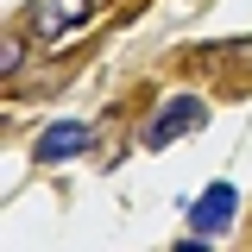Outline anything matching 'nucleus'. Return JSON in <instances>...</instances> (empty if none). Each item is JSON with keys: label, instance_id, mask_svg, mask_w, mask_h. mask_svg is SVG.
Here are the masks:
<instances>
[{"label": "nucleus", "instance_id": "nucleus-1", "mask_svg": "<svg viewBox=\"0 0 252 252\" xmlns=\"http://www.w3.org/2000/svg\"><path fill=\"white\" fill-rule=\"evenodd\" d=\"M208 120V107H202V101H195V94H170V101H164V107H158L152 114V126H145V145H170V139H183V132H195V126Z\"/></svg>", "mask_w": 252, "mask_h": 252}, {"label": "nucleus", "instance_id": "nucleus-2", "mask_svg": "<svg viewBox=\"0 0 252 252\" xmlns=\"http://www.w3.org/2000/svg\"><path fill=\"white\" fill-rule=\"evenodd\" d=\"M89 145H94L89 120H57V126H44V132L32 139V158H38V164H63V158H82Z\"/></svg>", "mask_w": 252, "mask_h": 252}, {"label": "nucleus", "instance_id": "nucleus-3", "mask_svg": "<svg viewBox=\"0 0 252 252\" xmlns=\"http://www.w3.org/2000/svg\"><path fill=\"white\" fill-rule=\"evenodd\" d=\"M94 0H32V32L44 38V44H63L69 32L89 19Z\"/></svg>", "mask_w": 252, "mask_h": 252}, {"label": "nucleus", "instance_id": "nucleus-4", "mask_svg": "<svg viewBox=\"0 0 252 252\" xmlns=\"http://www.w3.org/2000/svg\"><path fill=\"white\" fill-rule=\"evenodd\" d=\"M233 208H240V189H233V183H215V189H202V202L189 208V233H202V240L227 233Z\"/></svg>", "mask_w": 252, "mask_h": 252}, {"label": "nucleus", "instance_id": "nucleus-5", "mask_svg": "<svg viewBox=\"0 0 252 252\" xmlns=\"http://www.w3.org/2000/svg\"><path fill=\"white\" fill-rule=\"evenodd\" d=\"M0 69H6V76L19 69V38H13V32H6V44H0Z\"/></svg>", "mask_w": 252, "mask_h": 252}]
</instances>
